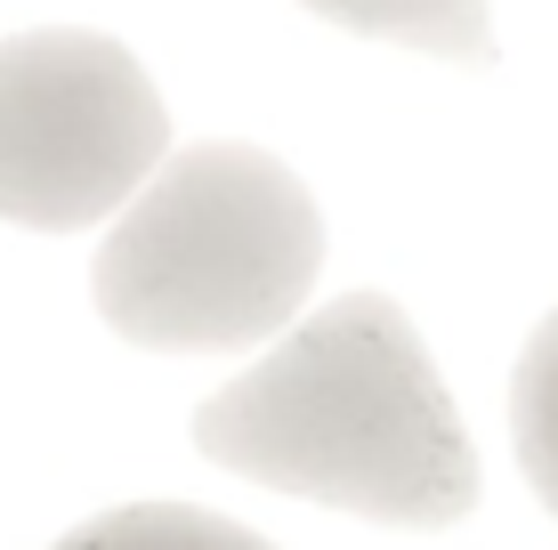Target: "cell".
Instances as JSON below:
<instances>
[{
	"label": "cell",
	"instance_id": "3957f363",
	"mask_svg": "<svg viewBox=\"0 0 558 550\" xmlns=\"http://www.w3.org/2000/svg\"><path fill=\"white\" fill-rule=\"evenodd\" d=\"M170 155V113L146 65L106 33L0 41V219L33 235L113 219Z\"/></svg>",
	"mask_w": 558,
	"mask_h": 550
},
{
	"label": "cell",
	"instance_id": "6da1fadb",
	"mask_svg": "<svg viewBox=\"0 0 558 550\" xmlns=\"http://www.w3.org/2000/svg\"><path fill=\"white\" fill-rule=\"evenodd\" d=\"M219 469L380 526H453L477 502V453L389 292H340L276 332L259 365L195 405Z\"/></svg>",
	"mask_w": 558,
	"mask_h": 550
},
{
	"label": "cell",
	"instance_id": "7a4b0ae2",
	"mask_svg": "<svg viewBox=\"0 0 558 550\" xmlns=\"http://www.w3.org/2000/svg\"><path fill=\"white\" fill-rule=\"evenodd\" d=\"M324 276L316 195L259 146H186L113 211L89 292L138 349H252L307 316Z\"/></svg>",
	"mask_w": 558,
	"mask_h": 550
},
{
	"label": "cell",
	"instance_id": "8992f818",
	"mask_svg": "<svg viewBox=\"0 0 558 550\" xmlns=\"http://www.w3.org/2000/svg\"><path fill=\"white\" fill-rule=\"evenodd\" d=\"M510 438H518V469L558 518V308L543 316V332L526 340L510 372Z\"/></svg>",
	"mask_w": 558,
	"mask_h": 550
},
{
	"label": "cell",
	"instance_id": "277c9868",
	"mask_svg": "<svg viewBox=\"0 0 558 550\" xmlns=\"http://www.w3.org/2000/svg\"><path fill=\"white\" fill-rule=\"evenodd\" d=\"M364 41H397L446 65H494V9L486 0H300Z\"/></svg>",
	"mask_w": 558,
	"mask_h": 550
},
{
	"label": "cell",
	"instance_id": "5b68a950",
	"mask_svg": "<svg viewBox=\"0 0 558 550\" xmlns=\"http://www.w3.org/2000/svg\"><path fill=\"white\" fill-rule=\"evenodd\" d=\"M49 550H267V542L210 518V510H186V502H122V510H98L89 526H73Z\"/></svg>",
	"mask_w": 558,
	"mask_h": 550
}]
</instances>
